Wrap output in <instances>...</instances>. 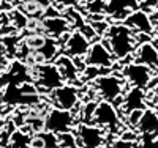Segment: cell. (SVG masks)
<instances>
[{
  "label": "cell",
  "instance_id": "cell-1",
  "mask_svg": "<svg viewBox=\"0 0 158 148\" xmlns=\"http://www.w3.org/2000/svg\"><path fill=\"white\" fill-rule=\"evenodd\" d=\"M103 43L106 44L117 62H123L135 55V52L139 46L136 32L128 27L125 22L122 24H111L109 29L103 38Z\"/></svg>",
  "mask_w": 158,
  "mask_h": 148
},
{
  "label": "cell",
  "instance_id": "cell-2",
  "mask_svg": "<svg viewBox=\"0 0 158 148\" xmlns=\"http://www.w3.org/2000/svg\"><path fill=\"white\" fill-rule=\"evenodd\" d=\"M33 82L38 87V91L51 93L52 90H56L57 87L65 84V79L57 68V65L54 62H44L38 63L33 68Z\"/></svg>",
  "mask_w": 158,
  "mask_h": 148
},
{
  "label": "cell",
  "instance_id": "cell-3",
  "mask_svg": "<svg viewBox=\"0 0 158 148\" xmlns=\"http://www.w3.org/2000/svg\"><path fill=\"white\" fill-rule=\"evenodd\" d=\"M125 84L127 80L123 79V76H115L109 73L95 79L92 85H94V90L98 93L101 99L117 102V99H120L125 93Z\"/></svg>",
  "mask_w": 158,
  "mask_h": 148
},
{
  "label": "cell",
  "instance_id": "cell-4",
  "mask_svg": "<svg viewBox=\"0 0 158 148\" xmlns=\"http://www.w3.org/2000/svg\"><path fill=\"white\" fill-rule=\"evenodd\" d=\"M76 125H77V118L73 114V110L60 109L57 106L49 107V110L44 117V131H51L56 134L73 131Z\"/></svg>",
  "mask_w": 158,
  "mask_h": 148
},
{
  "label": "cell",
  "instance_id": "cell-5",
  "mask_svg": "<svg viewBox=\"0 0 158 148\" xmlns=\"http://www.w3.org/2000/svg\"><path fill=\"white\" fill-rule=\"evenodd\" d=\"M74 132L77 136L79 148H101L106 143V136L104 129L95 123H85L81 122L74 128Z\"/></svg>",
  "mask_w": 158,
  "mask_h": 148
},
{
  "label": "cell",
  "instance_id": "cell-6",
  "mask_svg": "<svg viewBox=\"0 0 158 148\" xmlns=\"http://www.w3.org/2000/svg\"><path fill=\"white\" fill-rule=\"evenodd\" d=\"M122 76L130 87H141L147 90L149 84L152 82V79L155 76V71L144 63L131 62L128 65H123Z\"/></svg>",
  "mask_w": 158,
  "mask_h": 148
},
{
  "label": "cell",
  "instance_id": "cell-7",
  "mask_svg": "<svg viewBox=\"0 0 158 148\" xmlns=\"http://www.w3.org/2000/svg\"><path fill=\"white\" fill-rule=\"evenodd\" d=\"M92 123H95L101 126L103 129H108L111 132H117L118 126H120V117H118V112H117V106L108 99L98 101L97 112H95Z\"/></svg>",
  "mask_w": 158,
  "mask_h": 148
},
{
  "label": "cell",
  "instance_id": "cell-8",
  "mask_svg": "<svg viewBox=\"0 0 158 148\" xmlns=\"http://www.w3.org/2000/svg\"><path fill=\"white\" fill-rule=\"evenodd\" d=\"M59 41L62 44V52L70 57H85L92 44L90 39L77 29L62 36Z\"/></svg>",
  "mask_w": 158,
  "mask_h": 148
},
{
  "label": "cell",
  "instance_id": "cell-9",
  "mask_svg": "<svg viewBox=\"0 0 158 148\" xmlns=\"http://www.w3.org/2000/svg\"><path fill=\"white\" fill-rule=\"evenodd\" d=\"M49 98L52 106H57L60 109L73 110L74 107L79 104V90L74 84H67L57 87L49 93Z\"/></svg>",
  "mask_w": 158,
  "mask_h": 148
},
{
  "label": "cell",
  "instance_id": "cell-10",
  "mask_svg": "<svg viewBox=\"0 0 158 148\" xmlns=\"http://www.w3.org/2000/svg\"><path fill=\"white\" fill-rule=\"evenodd\" d=\"M85 62L87 65H95V66H101V68H112L115 57L112 55L111 49L103 43V39H100V41H94L90 44V49L85 55Z\"/></svg>",
  "mask_w": 158,
  "mask_h": 148
},
{
  "label": "cell",
  "instance_id": "cell-11",
  "mask_svg": "<svg viewBox=\"0 0 158 148\" xmlns=\"http://www.w3.org/2000/svg\"><path fill=\"white\" fill-rule=\"evenodd\" d=\"M149 93L146 88L141 87H128V90L123 93V101L120 109L123 114L131 112L135 109H147L149 107Z\"/></svg>",
  "mask_w": 158,
  "mask_h": 148
},
{
  "label": "cell",
  "instance_id": "cell-12",
  "mask_svg": "<svg viewBox=\"0 0 158 148\" xmlns=\"http://www.w3.org/2000/svg\"><path fill=\"white\" fill-rule=\"evenodd\" d=\"M41 27H43V32L46 33V36L60 39L62 36L71 32L73 24L65 16H52V18H43Z\"/></svg>",
  "mask_w": 158,
  "mask_h": 148
},
{
  "label": "cell",
  "instance_id": "cell-13",
  "mask_svg": "<svg viewBox=\"0 0 158 148\" xmlns=\"http://www.w3.org/2000/svg\"><path fill=\"white\" fill-rule=\"evenodd\" d=\"M128 27H131L136 33H147L153 36V22L149 13H146L144 10H133L127 16V19L123 21Z\"/></svg>",
  "mask_w": 158,
  "mask_h": 148
},
{
  "label": "cell",
  "instance_id": "cell-14",
  "mask_svg": "<svg viewBox=\"0 0 158 148\" xmlns=\"http://www.w3.org/2000/svg\"><path fill=\"white\" fill-rule=\"evenodd\" d=\"M62 54V44L59 39L46 36L44 41L40 44L36 49H33V55L38 63H44V62H54L59 55Z\"/></svg>",
  "mask_w": 158,
  "mask_h": 148
},
{
  "label": "cell",
  "instance_id": "cell-15",
  "mask_svg": "<svg viewBox=\"0 0 158 148\" xmlns=\"http://www.w3.org/2000/svg\"><path fill=\"white\" fill-rule=\"evenodd\" d=\"M54 63L57 65V68L60 70L63 79H65V82L67 84H77L79 80H82L81 79V71L77 70V66L73 60V57L67 55V54H60V55L54 60Z\"/></svg>",
  "mask_w": 158,
  "mask_h": 148
},
{
  "label": "cell",
  "instance_id": "cell-16",
  "mask_svg": "<svg viewBox=\"0 0 158 148\" xmlns=\"http://www.w3.org/2000/svg\"><path fill=\"white\" fill-rule=\"evenodd\" d=\"M133 57H135V62H139V63L150 66L153 71L158 68V49L153 46L152 41L141 43Z\"/></svg>",
  "mask_w": 158,
  "mask_h": 148
},
{
  "label": "cell",
  "instance_id": "cell-17",
  "mask_svg": "<svg viewBox=\"0 0 158 148\" xmlns=\"http://www.w3.org/2000/svg\"><path fill=\"white\" fill-rule=\"evenodd\" d=\"M136 131L139 132V136H142V134L158 136V110L153 109V107L144 109V114L141 117V122H139Z\"/></svg>",
  "mask_w": 158,
  "mask_h": 148
},
{
  "label": "cell",
  "instance_id": "cell-18",
  "mask_svg": "<svg viewBox=\"0 0 158 148\" xmlns=\"http://www.w3.org/2000/svg\"><path fill=\"white\" fill-rule=\"evenodd\" d=\"M32 139H33L32 134H27L24 129L18 128L15 132H13L8 146H10V148H30Z\"/></svg>",
  "mask_w": 158,
  "mask_h": 148
},
{
  "label": "cell",
  "instance_id": "cell-19",
  "mask_svg": "<svg viewBox=\"0 0 158 148\" xmlns=\"http://www.w3.org/2000/svg\"><path fill=\"white\" fill-rule=\"evenodd\" d=\"M10 19H11L13 29H16L18 32H19V30H24L25 27H29V18H27V14H25V11H21V10H18V8L11 10Z\"/></svg>",
  "mask_w": 158,
  "mask_h": 148
},
{
  "label": "cell",
  "instance_id": "cell-20",
  "mask_svg": "<svg viewBox=\"0 0 158 148\" xmlns=\"http://www.w3.org/2000/svg\"><path fill=\"white\" fill-rule=\"evenodd\" d=\"M97 106H98V101H85L82 104V109H81V122H85V123H92L94 122V117H95V112H97ZM79 122V123H81Z\"/></svg>",
  "mask_w": 158,
  "mask_h": 148
},
{
  "label": "cell",
  "instance_id": "cell-21",
  "mask_svg": "<svg viewBox=\"0 0 158 148\" xmlns=\"http://www.w3.org/2000/svg\"><path fill=\"white\" fill-rule=\"evenodd\" d=\"M59 145H60V148H79V142H77V136H76L74 129L67 131V132H60Z\"/></svg>",
  "mask_w": 158,
  "mask_h": 148
},
{
  "label": "cell",
  "instance_id": "cell-22",
  "mask_svg": "<svg viewBox=\"0 0 158 148\" xmlns=\"http://www.w3.org/2000/svg\"><path fill=\"white\" fill-rule=\"evenodd\" d=\"M144 110L142 109H135V110H131V112H127L125 114V125L131 129H136L139 122H141V117H142Z\"/></svg>",
  "mask_w": 158,
  "mask_h": 148
},
{
  "label": "cell",
  "instance_id": "cell-23",
  "mask_svg": "<svg viewBox=\"0 0 158 148\" xmlns=\"http://www.w3.org/2000/svg\"><path fill=\"white\" fill-rule=\"evenodd\" d=\"M138 148H158V136L142 134L138 140Z\"/></svg>",
  "mask_w": 158,
  "mask_h": 148
},
{
  "label": "cell",
  "instance_id": "cell-24",
  "mask_svg": "<svg viewBox=\"0 0 158 148\" xmlns=\"http://www.w3.org/2000/svg\"><path fill=\"white\" fill-rule=\"evenodd\" d=\"M106 6L108 3L104 2V0H92V2L89 3V11L92 13V14H100V13H104L106 11Z\"/></svg>",
  "mask_w": 158,
  "mask_h": 148
},
{
  "label": "cell",
  "instance_id": "cell-25",
  "mask_svg": "<svg viewBox=\"0 0 158 148\" xmlns=\"http://www.w3.org/2000/svg\"><path fill=\"white\" fill-rule=\"evenodd\" d=\"M111 148H138V142L127 140L123 137H118L111 143Z\"/></svg>",
  "mask_w": 158,
  "mask_h": 148
},
{
  "label": "cell",
  "instance_id": "cell-26",
  "mask_svg": "<svg viewBox=\"0 0 158 148\" xmlns=\"http://www.w3.org/2000/svg\"><path fill=\"white\" fill-rule=\"evenodd\" d=\"M54 3H57L59 6H65V8H73L77 5V0H52Z\"/></svg>",
  "mask_w": 158,
  "mask_h": 148
},
{
  "label": "cell",
  "instance_id": "cell-27",
  "mask_svg": "<svg viewBox=\"0 0 158 148\" xmlns=\"http://www.w3.org/2000/svg\"><path fill=\"white\" fill-rule=\"evenodd\" d=\"M147 93H149V101H150L153 106H158V85H156L155 88L149 90Z\"/></svg>",
  "mask_w": 158,
  "mask_h": 148
},
{
  "label": "cell",
  "instance_id": "cell-28",
  "mask_svg": "<svg viewBox=\"0 0 158 148\" xmlns=\"http://www.w3.org/2000/svg\"><path fill=\"white\" fill-rule=\"evenodd\" d=\"M155 11L158 13V2H156V5H155Z\"/></svg>",
  "mask_w": 158,
  "mask_h": 148
},
{
  "label": "cell",
  "instance_id": "cell-29",
  "mask_svg": "<svg viewBox=\"0 0 158 148\" xmlns=\"http://www.w3.org/2000/svg\"><path fill=\"white\" fill-rule=\"evenodd\" d=\"M155 74H156V76H158V68H156V70H155Z\"/></svg>",
  "mask_w": 158,
  "mask_h": 148
}]
</instances>
